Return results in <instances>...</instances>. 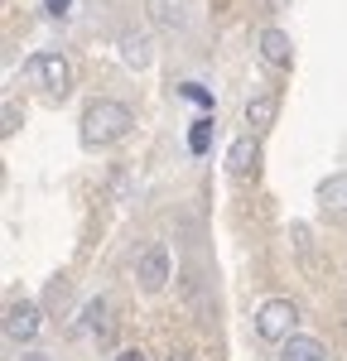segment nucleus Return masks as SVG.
Wrapping results in <instances>:
<instances>
[{"mask_svg": "<svg viewBox=\"0 0 347 361\" xmlns=\"http://www.w3.org/2000/svg\"><path fill=\"white\" fill-rule=\"evenodd\" d=\"M178 92H183L188 102H198V106H212V92H202L198 82H183V87H178Z\"/></svg>", "mask_w": 347, "mask_h": 361, "instance_id": "16", "label": "nucleus"}, {"mask_svg": "<svg viewBox=\"0 0 347 361\" xmlns=\"http://www.w3.org/2000/svg\"><path fill=\"white\" fill-rule=\"evenodd\" d=\"M68 5H73V0H44V10H49V15H68Z\"/></svg>", "mask_w": 347, "mask_h": 361, "instance_id": "19", "label": "nucleus"}, {"mask_svg": "<svg viewBox=\"0 0 347 361\" xmlns=\"http://www.w3.org/2000/svg\"><path fill=\"white\" fill-rule=\"evenodd\" d=\"M289 241H294V250H299V260H304L309 270H318V255H314V231H309V226L299 222L294 231H289Z\"/></svg>", "mask_w": 347, "mask_h": 361, "instance_id": "14", "label": "nucleus"}, {"mask_svg": "<svg viewBox=\"0 0 347 361\" xmlns=\"http://www.w3.org/2000/svg\"><path fill=\"white\" fill-rule=\"evenodd\" d=\"M20 126H25V111H20L15 102H5V111H0V130H5V135H15Z\"/></svg>", "mask_w": 347, "mask_h": 361, "instance_id": "15", "label": "nucleus"}, {"mask_svg": "<svg viewBox=\"0 0 347 361\" xmlns=\"http://www.w3.org/2000/svg\"><path fill=\"white\" fill-rule=\"evenodd\" d=\"M294 323H299L294 299H265V304L256 308V337L260 342H280V347H285L289 337H294Z\"/></svg>", "mask_w": 347, "mask_h": 361, "instance_id": "2", "label": "nucleus"}, {"mask_svg": "<svg viewBox=\"0 0 347 361\" xmlns=\"http://www.w3.org/2000/svg\"><path fill=\"white\" fill-rule=\"evenodd\" d=\"M275 111H280V102H275V92H260L246 102V126H251V135H260L265 126H275Z\"/></svg>", "mask_w": 347, "mask_h": 361, "instance_id": "10", "label": "nucleus"}, {"mask_svg": "<svg viewBox=\"0 0 347 361\" xmlns=\"http://www.w3.org/2000/svg\"><path fill=\"white\" fill-rule=\"evenodd\" d=\"M314 197H318V207H323V212L347 217V169H343V173H328V178L314 188Z\"/></svg>", "mask_w": 347, "mask_h": 361, "instance_id": "9", "label": "nucleus"}, {"mask_svg": "<svg viewBox=\"0 0 347 361\" xmlns=\"http://www.w3.org/2000/svg\"><path fill=\"white\" fill-rule=\"evenodd\" d=\"M256 169H260V140H256V135L231 140V149H227V173H231V178H246V173H256Z\"/></svg>", "mask_w": 347, "mask_h": 361, "instance_id": "7", "label": "nucleus"}, {"mask_svg": "<svg viewBox=\"0 0 347 361\" xmlns=\"http://www.w3.org/2000/svg\"><path fill=\"white\" fill-rule=\"evenodd\" d=\"M135 284H140L145 294H159L164 284H169V246H145L140 260H135Z\"/></svg>", "mask_w": 347, "mask_h": 361, "instance_id": "5", "label": "nucleus"}, {"mask_svg": "<svg viewBox=\"0 0 347 361\" xmlns=\"http://www.w3.org/2000/svg\"><path fill=\"white\" fill-rule=\"evenodd\" d=\"M83 333L111 337V304H106V299H87L83 304Z\"/></svg>", "mask_w": 347, "mask_h": 361, "instance_id": "13", "label": "nucleus"}, {"mask_svg": "<svg viewBox=\"0 0 347 361\" xmlns=\"http://www.w3.org/2000/svg\"><path fill=\"white\" fill-rule=\"evenodd\" d=\"M207 130H212V121H193V149H207Z\"/></svg>", "mask_w": 347, "mask_h": 361, "instance_id": "17", "label": "nucleus"}, {"mask_svg": "<svg viewBox=\"0 0 347 361\" xmlns=\"http://www.w3.org/2000/svg\"><path fill=\"white\" fill-rule=\"evenodd\" d=\"M280 361H328V347L318 337H289L280 347Z\"/></svg>", "mask_w": 347, "mask_h": 361, "instance_id": "12", "label": "nucleus"}, {"mask_svg": "<svg viewBox=\"0 0 347 361\" xmlns=\"http://www.w3.org/2000/svg\"><path fill=\"white\" fill-rule=\"evenodd\" d=\"M39 328H44V308L34 304V299H15V304L5 308V337L10 342H34L39 337Z\"/></svg>", "mask_w": 347, "mask_h": 361, "instance_id": "3", "label": "nucleus"}, {"mask_svg": "<svg viewBox=\"0 0 347 361\" xmlns=\"http://www.w3.org/2000/svg\"><path fill=\"white\" fill-rule=\"evenodd\" d=\"M121 58H126V68H150L154 63L150 34H121Z\"/></svg>", "mask_w": 347, "mask_h": 361, "instance_id": "11", "label": "nucleus"}, {"mask_svg": "<svg viewBox=\"0 0 347 361\" xmlns=\"http://www.w3.org/2000/svg\"><path fill=\"white\" fill-rule=\"evenodd\" d=\"M145 10H150V25L154 29H188V0H145Z\"/></svg>", "mask_w": 347, "mask_h": 361, "instance_id": "8", "label": "nucleus"}, {"mask_svg": "<svg viewBox=\"0 0 347 361\" xmlns=\"http://www.w3.org/2000/svg\"><path fill=\"white\" fill-rule=\"evenodd\" d=\"M169 361H193V357H188V352H174V357Z\"/></svg>", "mask_w": 347, "mask_h": 361, "instance_id": "21", "label": "nucleus"}, {"mask_svg": "<svg viewBox=\"0 0 347 361\" xmlns=\"http://www.w3.org/2000/svg\"><path fill=\"white\" fill-rule=\"evenodd\" d=\"M130 126H135V111L116 97H102L83 111V145L87 149H106V145L130 135Z\"/></svg>", "mask_w": 347, "mask_h": 361, "instance_id": "1", "label": "nucleus"}, {"mask_svg": "<svg viewBox=\"0 0 347 361\" xmlns=\"http://www.w3.org/2000/svg\"><path fill=\"white\" fill-rule=\"evenodd\" d=\"M256 54L265 58V63H270V68H280V73H285L289 63H294V39H289L285 29H260L256 34Z\"/></svg>", "mask_w": 347, "mask_h": 361, "instance_id": "6", "label": "nucleus"}, {"mask_svg": "<svg viewBox=\"0 0 347 361\" xmlns=\"http://www.w3.org/2000/svg\"><path fill=\"white\" fill-rule=\"evenodd\" d=\"M116 361H145V352H140V347H121V352H116Z\"/></svg>", "mask_w": 347, "mask_h": 361, "instance_id": "18", "label": "nucleus"}, {"mask_svg": "<svg viewBox=\"0 0 347 361\" xmlns=\"http://www.w3.org/2000/svg\"><path fill=\"white\" fill-rule=\"evenodd\" d=\"M20 361H54V357H49V352H25Z\"/></svg>", "mask_w": 347, "mask_h": 361, "instance_id": "20", "label": "nucleus"}, {"mask_svg": "<svg viewBox=\"0 0 347 361\" xmlns=\"http://www.w3.org/2000/svg\"><path fill=\"white\" fill-rule=\"evenodd\" d=\"M25 73H29L39 87L63 92V97H68V87H73V68H68V58H63V54H34V58L25 63Z\"/></svg>", "mask_w": 347, "mask_h": 361, "instance_id": "4", "label": "nucleus"}]
</instances>
